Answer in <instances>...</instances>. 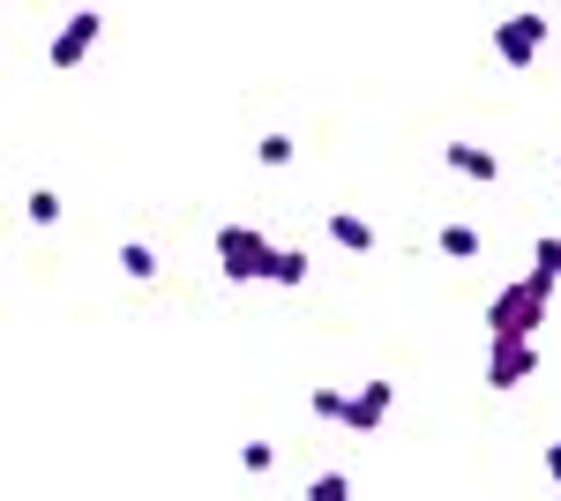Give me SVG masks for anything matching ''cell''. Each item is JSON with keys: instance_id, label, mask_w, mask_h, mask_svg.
Here are the masks:
<instances>
[{"instance_id": "6da1fadb", "label": "cell", "mask_w": 561, "mask_h": 501, "mask_svg": "<svg viewBox=\"0 0 561 501\" xmlns=\"http://www.w3.org/2000/svg\"><path fill=\"white\" fill-rule=\"evenodd\" d=\"M554 285H561V277H547V270H531V277H517V285H502V293L486 299V330H494V337H539Z\"/></svg>"}, {"instance_id": "7a4b0ae2", "label": "cell", "mask_w": 561, "mask_h": 501, "mask_svg": "<svg viewBox=\"0 0 561 501\" xmlns=\"http://www.w3.org/2000/svg\"><path fill=\"white\" fill-rule=\"evenodd\" d=\"M217 262H225V277H232V285H262L270 240H262L255 225H225V232H217Z\"/></svg>"}, {"instance_id": "3957f363", "label": "cell", "mask_w": 561, "mask_h": 501, "mask_svg": "<svg viewBox=\"0 0 561 501\" xmlns=\"http://www.w3.org/2000/svg\"><path fill=\"white\" fill-rule=\"evenodd\" d=\"M98 38H105V15H98V8H76V15H68V23L53 31L45 60H53V68H83V60H90V45H98Z\"/></svg>"}, {"instance_id": "277c9868", "label": "cell", "mask_w": 561, "mask_h": 501, "mask_svg": "<svg viewBox=\"0 0 561 501\" xmlns=\"http://www.w3.org/2000/svg\"><path fill=\"white\" fill-rule=\"evenodd\" d=\"M539 45H547V15H539V8H524V15H502V23H494V53H502L510 68H531Z\"/></svg>"}, {"instance_id": "5b68a950", "label": "cell", "mask_w": 561, "mask_h": 501, "mask_svg": "<svg viewBox=\"0 0 561 501\" xmlns=\"http://www.w3.org/2000/svg\"><path fill=\"white\" fill-rule=\"evenodd\" d=\"M531 367H539L531 337H494V360H486V389H494V397H510L517 382H531Z\"/></svg>"}, {"instance_id": "8992f818", "label": "cell", "mask_w": 561, "mask_h": 501, "mask_svg": "<svg viewBox=\"0 0 561 501\" xmlns=\"http://www.w3.org/2000/svg\"><path fill=\"white\" fill-rule=\"evenodd\" d=\"M389 397H397L389 382H367V389H352V397H345V426H352V434H375V426H382V412H389Z\"/></svg>"}, {"instance_id": "52a82bcc", "label": "cell", "mask_w": 561, "mask_h": 501, "mask_svg": "<svg viewBox=\"0 0 561 501\" xmlns=\"http://www.w3.org/2000/svg\"><path fill=\"white\" fill-rule=\"evenodd\" d=\"M442 158H449V172H465V180H502V158L479 150V143H449Z\"/></svg>"}, {"instance_id": "ba28073f", "label": "cell", "mask_w": 561, "mask_h": 501, "mask_svg": "<svg viewBox=\"0 0 561 501\" xmlns=\"http://www.w3.org/2000/svg\"><path fill=\"white\" fill-rule=\"evenodd\" d=\"M330 240L352 248V254H375V225H367V217H352V209H337V217H330Z\"/></svg>"}, {"instance_id": "9c48e42d", "label": "cell", "mask_w": 561, "mask_h": 501, "mask_svg": "<svg viewBox=\"0 0 561 501\" xmlns=\"http://www.w3.org/2000/svg\"><path fill=\"white\" fill-rule=\"evenodd\" d=\"M262 285H307V254H300V248H270V262H262Z\"/></svg>"}, {"instance_id": "30bf717a", "label": "cell", "mask_w": 561, "mask_h": 501, "mask_svg": "<svg viewBox=\"0 0 561 501\" xmlns=\"http://www.w3.org/2000/svg\"><path fill=\"white\" fill-rule=\"evenodd\" d=\"M442 254H449V262H472L479 232H472V225H442Z\"/></svg>"}, {"instance_id": "8fae6325", "label": "cell", "mask_w": 561, "mask_h": 501, "mask_svg": "<svg viewBox=\"0 0 561 501\" xmlns=\"http://www.w3.org/2000/svg\"><path fill=\"white\" fill-rule=\"evenodd\" d=\"M121 270H128L135 285H150V277H158V254L142 248V240H128V248H121Z\"/></svg>"}, {"instance_id": "7c38bea8", "label": "cell", "mask_w": 561, "mask_h": 501, "mask_svg": "<svg viewBox=\"0 0 561 501\" xmlns=\"http://www.w3.org/2000/svg\"><path fill=\"white\" fill-rule=\"evenodd\" d=\"M255 158H262L270 172H285V166H293V135H262V143H255Z\"/></svg>"}, {"instance_id": "4fadbf2b", "label": "cell", "mask_w": 561, "mask_h": 501, "mask_svg": "<svg viewBox=\"0 0 561 501\" xmlns=\"http://www.w3.org/2000/svg\"><path fill=\"white\" fill-rule=\"evenodd\" d=\"M307 501H352V479L345 471H322V479L307 487Z\"/></svg>"}, {"instance_id": "5bb4252c", "label": "cell", "mask_w": 561, "mask_h": 501, "mask_svg": "<svg viewBox=\"0 0 561 501\" xmlns=\"http://www.w3.org/2000/svg\"><path fill=\"white\" fill-rule=\"evenodd\" d=\"M531 270L561 277V240H554V232H539V240H531Z\"/></svg>"}, {"instance_id": "9a60e30c", "label": "cell", "mask_w": 561, "mask_h": 501, "mask_svg": "<svg viewBox=\"0 0 561 501\" xmlns=\"http://www.w3.org/2000/svg\"><path fill=\"white\" fill-rule=\"evenodd\" d=\"M307 405H314V419H337V426H345V389H314Z\"/></svg>"}, {"instance_id": "2e32d148", "label": "cell", "mask_w": 561, "mask_h": 501, "mask_svg": "<svg viewBox=\"0 0 561 501\" xmlns=\"http://www.w3.org/2000/svg\"><path fill=\"white\" fill-rule=\"evenodd\" d=\"M31 225H60V195H53V187L31 195Z\"/></svg>"}, {"instance_id": "e0dca14e", "label": "cell", "mask_w": 561, "mask_h": 501, "mask_svg": "<svg viewBox=\"0 0 561 501\" xmlns=\"http://www.w3.org/2000/svg\"><path fill=\"white\" fill-rule=\"evenodd\" d=\"M270 464H277L270 442H248V449H240V471H270Z\"/></svg>"}, {"instance_id": "ac0fdd59", "label": "cell", "mask_w": 561, "mask_h": 501, "mask_svg": "<svg viewBox=\"0 0 561 501\" xmlns=\"http://www.w3.org/2000/svg\"><path fill=\"white\" fill-rule=\"evenodd\" d=\"M547 479L561 487V442H547Z\"/></svg>"}, {"instance_id": "d6986e66", "label": "cell", "mask_w": 561, "mask_h": 501, "mask_svg": "<svg viewBox=\"0 0 561 501\" xmlns=\"http://www.w3.org/2000/svg\"><path fill=\"white\" fill-rule=\"evenodd\" d=\"M554 166H561V158H554Z\"/></svg>"}]
</instances>
